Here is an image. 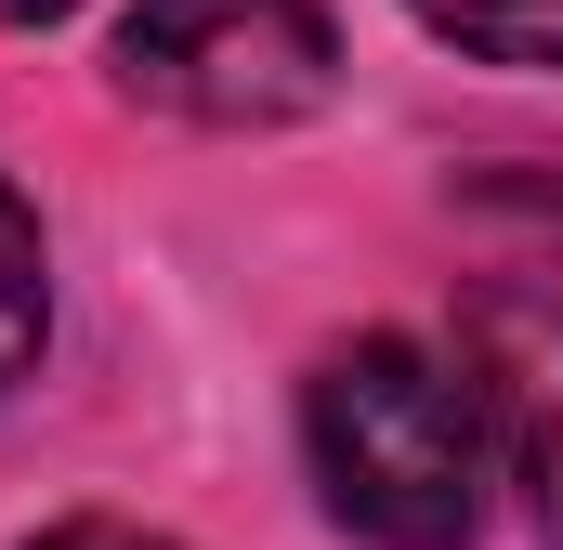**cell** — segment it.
Listing matches in <instances>:
<instances>
[{
  "mask_svg": "<svg viewBox=\"0 0 563 550\" xmlns=\"http://www.w3.org/2000/svg\"><path fill=\"white\" fill-rule=\"evenodd\" d=\"M407 13L472 66H563V0H407Z\"/></svg>",
  "mask_w": 563,
  "mask_h": 550,
  "instance_id": "cell-5",
  "label": "cell"
},
{
  "mask_svg": "<svg viewBox=\"0 0 563 550\" xmlns=\"http://www.w3.org/2000/svg\"><path fill=\"white\" fill-rule=\"evenodd\" d=\"M119 92L197 132H288L341 92V26L328 0H132Z\"/></svg>",
  "mask_w": 563,
  "mask_h": 550,
  "instance_id": "cell-2",
  "label": "cell"
},
{
  "mask_svg": "<svg viewBox=\"0 0 563 550\" xmlns=\"http://www.w3.org/2000/svg\"><path fill=\"white\" fill-rule=\"evenodd\" d=\"M301 459H314L328 525H354L367 550H472L485 485H498V432H485L472 367L432 341H394V328L314 354Z\"/></svg>",
  "mask_w": 563,
  "mask_h": 550,
  "instance_id": "cell-1",
  "label": "cell"
},
{
  "mask_svg": "<svg viewBox=\"0 0 563 550\" xmlns=\"http://www.w3.org/2000/svg\"><path fill=\"white\" fill-rule=\"evenodd\" d=\"M26 550H184V538H157V525H119V512H66V525H40Z\"/></svg>",
  "mask_w": 563,
  "mask_h": 550,
  "instance_id": "cell-6",
  "label": "cell"
},
{
  "mask_svg": "<svg viewBox=\"0 0 563 550\" xmlns=\"http://www.w3.org/2000/svg\"><path fill=\"white\" fill-rule=\"evenodd\" d=\"M459 367L485 394V432H498V472L538 498V525L563 538V288H472L459 301Z\"/></svg>",
  "mask_w": 563,
  "mask_h": 550,
  "instance_id": "cell-3",
  "label": "cell"
},
{
  "mask_svg": "<svg viewBox=\"0 0 563 550\" xmlns=\"http://www.w3.org/2000/svg\"><path fill=\"white\" fill-rule=\"evenodd\" d=\"M40 341H53V250H40V210L0 184V394L40 367Z\"/></svg>",
  "mask_w": 563,
  "mask_h": 550,
  "instance_id": "cell-4",
  "label": "cell"
},
{
  "mask_svg": "<svg viewBox=\"0 0 563 550\" xmlns=\"http://www.w3.org/2000/svg\"><path fill=\"white\" fill-rule=\"evenodd\" d=\"M53 13H79V0H0V26H53Z\"/></svg>",
  "mask_w": 563,
  "mask_h": 550,
  "instance_id": "cell-7",
  "label": "cell"
}]
</instances>
